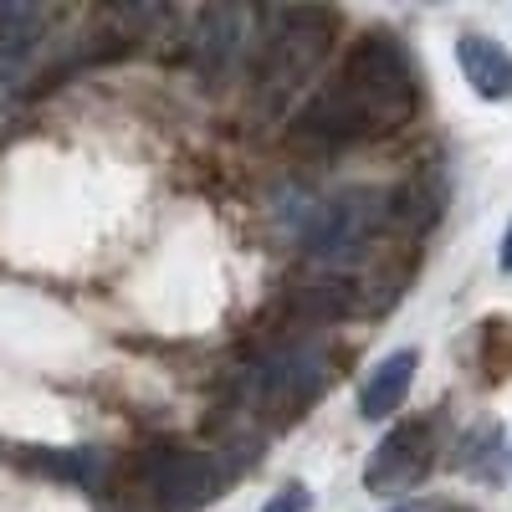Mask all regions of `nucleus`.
<instances>
[{
    "instance_id": "8",
    "label": "nucleus",
    "mask_w": 512,
    "mask_h": 512,
    "mask_svg": "<svg viewBox=\"0 0 512 512\" xmlns=\"http://www.w3.org/2000/svg\"><path fill=\"white\" fill-rule=\"evenodd\" d=\"M236 36H241V16L226 11V6H210L195 26V57H200V72L216 77L231 57H236Z\"/></svg>"
},
{
    "instance_id": "2",
    "label": "nucleus",
    "mask_w": 512,
    "mask_h": 512,
    "mask_svg": "<svg viewBox=\"0 0 512 512\" xmlns=\"http://www.w3.org/2000/svg\"><path fill=\"white\" fill-rule=\"evenodd\" d=\"M379 231H390V200L369 185H354L328 195L313 210V221L303 226V251L333 272V267H349Z\"/></svg>"
},
{
    "instance_id": "3",
    "label": "nucleus",
    "mask_w": 512,
    "mask_h": 512,
    "mask_svg": "<svg viewBox=\"0 0 512 512\" xmlns=\"http://www.w3.org/2000/svg\"><path fill=\"white\" fill-rule=\"evenodd\" d=\"M328 31H333V11H277V26L262 47V103L282 108L303 77L318 67V57L328 52Z\"/></svg>"
},
{
    "instance_id": "9",
    "label": "nucleus",
    "mask_w": 512,
    "mask_h": 512,
    "mask_svg": "<svg viewBox=\"0 0 512 512\" xmlns=\"http://www.w3.org/2000/svg\"><path fill=\"white\" fill-rule=\"evenodd\" d=\"M36 466H41L47 477H67V482L88 487V482L98 477L103 456H98V451H47V456H36Z\"/></svg>"
},
{
    "instance_id": "5",
    "label": "nucleus",
    "mask_w": 512,
    "mask_h": 512,
    "mask_svg": "<svg viewBox=\"0 0 512 512\" xmlns=\"http://www.w3.org/2000/svg\"><path fill=\"white\" fill-rule=\"evenodd\" d=\"M456 57H461V77L472 82V93L487 103H512V57L502 41L466 31L456 41Z\"/></svg>"
},
{
    "instance_id": "6",
    "label": "nucleus",
    "mask_w": 512,
    "mask_h": 512,
    "mask_svg": "<svg viewBox=\"0 0 512 512\" xmlns=\"http://www.w3.org/2000/svg\"><path fill=\"white\" fill-rule=\"evenodd\" d=\"M415 364L420 354L415 349H395V354H384L369 379H364V390H359V415L364 420H384V415H395L410 395V379H415Z\"/></svg>"
},
{
    "instance_id": "7",
    "label": "nucleus",
    "mask_w": 512,
    "mask_h": 512,
    "mask_svg": "<svg viewBox=\"0 0 512 512\" xmlns=\"http://www.w3.org/2000/svg\"><path fill=\"white\" fill-rule=\"evenodd\" d=\"M154 487L169 507H195L216 492V472L210 461L195 456V451H175V456H159V472H154Z\"/></svg>"
},
{
    "instance_id": "1",
    "label": "nucleus",
    "mask_w": 512,
    "mask_h": 512,
    "mask_svg": "<svg viewBox=\"0 0 512 512\" xmlns=\"http://www.w3.org/2000/svg\"><path fill=\"white\" fill-rule=\"evenodd\" d=\"M410 108H415L410 57L390 36H364L344 57V72L297 113V134L364 139V134H379V128H395Z\"/></svg>"
},
{
    "instance_id": "4",
    "label": "nucleus",
    "mask_w": 512,
    "mask_h": 512,
    "mask_svg": "<svg viewBox=\"0 0 512 512\" xmlns=\"http://www.w3.org/2000/svg\"><path fill=\"white\" fill-rule=\"evenodd\" d=\"M436 466V425L431 420H410L395 425L390 436L379 441V451L364 466V487L379 497H400L410 487H420Z\"/></svg>"
},
{
    "instance_id": "11",
    "label": "nucleus",
    "mask_w": 512,
    "mask_h": 512,
    "mask_svg": "<svg viewBox=\"0 0 512 512\" xmlns=\"http://www.w3.org/2000/svg\"><path fill=\"white\" fill-rule=\"evenodd\" d=\"M502 272H512V226H507V236H502Z\"/></svg>"
},
{
    "instance_id": "10",
    "label": "nucleus",
    "mask_w": 512,
    "mask_h": 512,
    "mask_svg": "<svg viewBox=\"0 0 512 512\" xmlns=\"http://www.w3.org/2000/svg\"><path fill=\"white\" fill-rule=\"evenodd\" d=\"M308 507H313L308 487H297V482H292V487H282V497H272L262 512H308Z\"/></svg>"
}]
</instances>
